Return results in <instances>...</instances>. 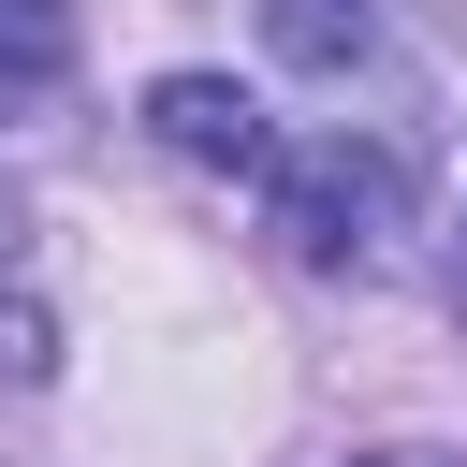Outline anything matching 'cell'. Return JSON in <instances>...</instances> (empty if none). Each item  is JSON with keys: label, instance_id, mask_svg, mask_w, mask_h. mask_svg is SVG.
<instances>
[{"label": "cell", "instance_id": "cell-6", "mask_svg": "<svg viewBox=\"0 0 467 467\" xmlns=\"http://www.w3.org/2000/svg\"><path fill=\"white\" fill-rule=\"evenodd\" d=\"M350 467H467V452H438V438H394V452H350Z\"/></svg>", "mask_w": 467, "mask_h": 467}, {"label": "cell", "instance_id": "cell-5", "mask_svg": "<svg viewBox=\"0 0 467 467\" xmlns=\"http://www.w3.org/2000/svg\"><path fill=\"white\" fill-rule=\"evenodd\" d=\"M58 365V336H44V306L15 292V204H0V379H44Z\"/></svg>", "mask_w": 467, "mask_h": 467}, {"label": "cell", "instance_id": "cell-3", "mask_svg": "<svg viewBox=\"0 0 467 467\" xmlns=\"http://www.w3.org/2000/svg\"><path fill=\"white\" fill-rule=\"evenodd\" d=\"M73 73V0H0V102H44Z\"/></svg>", "mask_w": 467, "mask_h": 467}, {"label": "cell", "instance_id": "cell-1", "mask_svg": "<svg viewBox=\"0 0 467 467\" xmlns=\"http://www.w3.org/2000/svg\"><path fill=\"white\" fill-rule=\"evenodd\" d=\"M277 175V234H292V263H379V234H394V161L379 146H306V161H263Z\"/></svg>", "mask_w": 467, "mask_h": 467}, {"label": "cell", "instance_id": "cell-2", "mask_svg": "<svg viewBox=\"0 0 467 467\" xmlns=\"http://www.w3.org/2000/svg\"><path fill=\"white\" fill-rule=\"evenodd\" d=\"M146 131H161L175 161H204V175H263V161H277V131H263V102H248L234 73H161V88H146Z\"/></svg>", "mask_w": 467, "mask_h": 467}, {"label": "cell", "instance_id": "cell-4", "mask_svg": "<svg viewBox=\"0 0 467 467\" xmlns=\"http://www.w3.org/2000/svg\"><path fill=\"white\" fill-rule=\"evenodd\" d=\"M263 29H277V58H306V73H336V58H365V0H263Z\"/></svg>", "mask_w": 467, "mask_h": 467}]
</instances>
